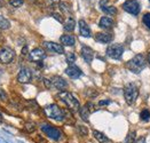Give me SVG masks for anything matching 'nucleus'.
I'll return each instance as SVG.
<instances>
[{
  "label": "nucleus",
  "instance_id": "obj_1",
  "mask_svg": "<svg viewBox=\"0 0 150 143\" xmlns=\"http://www.w3.org/2000/svg\"><path fill=\"white\" fill-rule=\"evenodd\" d=\"M44 112L48 118L54 119L56 122H64L66 120V110H62L56 104H49V105L45 107Z\"/></svg>",
  "mask_w": 150,
  "mask_h": 143
},
{
  "label": "nucleus",
  "instance_id": "obj_2",
  "mask_svg": "<svg viewBox=\"0 0 150 143\" xmlns=\"http://www.w3.org/2000/svg\"><path fill=\"white\" fill-rule=\"evenodd\" d=\"M59 97H60L61 101L69 108V110H71V111H74V112L79 111V109H80V103H79V101L75 97L74 94H71V93H69V92H67V91H63V92H61V93L59 94Z\"/></svg>",
  "mask_w": 150,
  "mask_h": 143
},
{
  "label": "nucleus",
  "instance_id": "obj_3",
  "mask_svg": "<svg viewBox=\"0 0 150 143\" xmlns=\"http://www.w3.org/2000/svg\"><path fill=\"white\" fill-rule=\"evenodd\" d=\"M126 66L133 73H140L146 66V57L142 54H138L127 62Z\"/></svg>",
  "mask_w": 150,
  "mask_h": 143
},
{
  "label": "nucleus",
  "instance_id": "obj_4",
  "mask_svg": "<svg viewBox=\"0 0 150 143\" xmlns=\"http://www.w3.org/2000/svg\"><path fill=\"white\" fill-rule=\"evenodd\" d=\"M139 96V88L134 83H130L125 86L124 88V97L127 104L132 105L135 103V101L138 100Z\"/></svg>",
  "mask_w": 150,
  "mask_h": 143
},
{
  "label": "nucleus",
  "instance_id": "obj_5",
  "mask_svg": "<svg viewBox=\"0 0 150 143\" xmlns=\"http://www.w3.org/2000/svg\"><path fill=\"white\" fill-rule=\"evenodd\" d=\"M40 130L49 138V139H52V140H54V141H59V140H61V138H62V132L59 130V128H56V127H54V126H52L51 124H47V123H43L41 125H40Z\"/></svg>",
  "mask_w": 150,
  "mask_h": 143
},
{
  "label": "nucleus",
  "instance_id": "obj_6",
  "mask_svg": "<svg viewBox=\"0 0 150 143\" xmlns=\"http://www.w3.org/2000/svg\"><path fill=\"white\" fill-rule=\"evenodd\" d=\"M124 53V47L120 44H112L107 48V55L114 60H119Z\"/></svg>",
  "mask_w": 150,
  "mask_h": 143
},
{
  "label": "nucleus",
  "instance_id": "obj_7",
  "mask_svg": "<svg viewBox=\"0 0 150 143\" xmlns=\"http://www.w3.org/2000/svg\"><path fill=\"white\" fill-rule=\"evenodd\" d=\"M15 58V52L9 47H3L0 49V62L2 64H9Z\"/></svg>",
  "mask_w": 150,
  "mask_h": 143
},
{
  "label": "nucleus",
  "instance_id": "obj_8",
  "mask_svg": "<svg viewBox=\"0 0 150 143\" xmlns=\"http://www.w3.org/2000/svg\"><path fill=\"white\" fill-rule=\"evenodd\" d=\"M123 9L132 15H138L141 10V7L135 0H128L123 5Z\"/></svg>",
  "mask_w": 150,
  "mask_h": 143
},
{
  "label": "nucleus",
  "instance_id": "obj_9",
  "mask_svg": "<svg viewBox=\"0 0 150 143\" xmlns=\"http://www.w3.org/2000/svg\"><path fill=\"white\" fill-rule=\"evenodd\" d=\"M45 57H46V53H45V50L41 49V48H34V49H32V50L29 53V58H30V61L36 62V63L41 62Z\"/></svg>",
  "mask_w": 150,
  "mask_h": 143
},
{
  "label": "nucleus",
  "instance_id": "obj_10",
  "mask_svg": "<svg viewBox=\"0 0 150 143\" xmlns=\"http://www.w3.org/2000/svg\"><path fill=\"white\" fill-rule=\"evenodd\" d=\"M32 79V72L28 68H22L17 75V81L21 84H28Z\"/></svg>",
  "mask_w": 150,
  "mask_h": 143
},
{
  "label": "nucleus",
  "instance_id": "obj_11",
  "mask_svg": "<svg viewBox=\"0 0 150 143\" xmlns=\"http://www.w3.org/2000/svg\"><path fill=\"white\" fill-rule=\"evenodd\" d=\"M43 45L47 50H49L52 53H56V54H63L64 53V48L60 44H56V42H53V41H45Z\"/></svg>",
  "mask_w": 150,
  "mask_h": 143
},
{
  "label": "nucleus",
  "instance_id": "obj_12",
  "mask_svg": "<svg viewBox=\"0 0 150 143\" xmlns=\"http://www.w3.org/2000/svg\"><path fill=\"white\" fill-rule=\"evenodd\" d=\"M52 85H53L56 89H59V91H61V92H63V91L68 87V83H67L62 77H60V76H54V77L52 78Z\"/></svg>",
  "mask_w": 150,
  "mask_h": 143
},
{
  "label": "nucleus",
  "instance_id": "obj_13",
  "mask_svg": "<svg viewBox=\"0 0 150 143\" xmlns=\"http://www.w3.org/2000/svg\"><path fill=\"white\" fill-rule=\"evenodd\" d=\"M80 54H81V57L84 58L85 62L87 63H91L93 61V57H94V52L91 47L88 46H82L81 47V50H80Z\"/></svg>",
  "mask_w": 150,
  "mask_h": 143
},
{
  "label": "nucleus",
  "instance_id": "obj_14",
  "mask_svg": "<svg viewBox=\"0 0 150 143\" xmlns=\"http://www.w3.org/2000/svg\"><path fill=\"white\" fill-rule=\"evenodd\" d=\"M112 39H114V36L112 33H109V32H99L95 34V40L101 44H109L110 41H112Z\"/></svg>",
  "mask_w": 150,
  "mask_h": 143
},
{
  "label": "nucleus",
  "instance_id": "obj_15",
  "mask_svg": "<svg viewBox=\"0 0 150 143\" xmlns=\"http://www.w3.org/2000/svg\"><path fill=\"white\" fill-rule=\"evenodd\" d=\"M99 26L101 29H104V30H109V29H112L115 26V21L111 18V17H108V16H103L101 17L100 22H99Z\"/></svg>",
  "mask_w": 150,
  "mask_h": 143
},
{
  "label": "nucleus",
  "instance_id": "obj_16",
  "mask_svg": "<svg viewBox=\"0 0 150 143\" xmlns=\"http://www.w3.org/2000/svg\"><path fill=\"white\" fill-rule=\"evenodd\" d=\"M66 73L70 77V78H72V79H78L81 75H82V72H81V70L78 68V66H76L74 64H71V65H69L67 69H66Z\"/></svg>",
  "mask_w": 150,
  "mask_h": 143
},
{
  "label": "nucleus",
  "instance_id": "obj_17",
  "mask_svg": "<svg viewBox=\"0 0 150 143\" xmlns=\"http://www.w3.org/2000/svg\"><path fill=\"white\" fill-rule=\"evenodd\" d=\"M78 24H79L80 36H82V37H85V38H89V37H91V29H89V26L87 25V23H86L84 19H80Z\"/></svg>",
  "mask_w": 150,
  "mask_h": 143
},
{
  "label": "nucleus",
  "instance_id": "obj_18",
  "mask_svg": "<svg viewBox=\"0 0 150 143\" xmlns=\"http://www.w3.org/2000/svg\"><path fill=\"white\" fill-rule=\"evenodd\" d=\"M107 2H108V0H101V1H100V7H101V9H102L105 14H108V15H116V14H117L116 7H115V6H107V5H105Z\"/></svg>",
  "mask_w": 150,
  "mask_h": 143
},
{
  "label": "nucleus",
  "instance_id": "obj_19",
  "mask_svg": "<svg viewBox=\"0 0 150 143\" xmlns=\"http://www.w3.org/2000/svg\"><path fill=\"white\" fill-rule=\"evenodd\" d=\"M60 40L63 46H74L76 44V38L72 34H64L60 38Z\"/></svg>",
  "mask_w": 150,
  "mask_h": 143
},
{
  "label": "nucleus",
  "instance_id": "obj_20",
  "mask_svg": "<svg viewBox=\"0 0 150 143\" xmlns=\"http://www.w3.org/2000/svg\"><path fill=\"white\" fill-rule=\"evenodd\" d=\"M63 28H64L66 31H68V32H72L76 28L75 19H74L72 17H69V18L64 22V26H63Z\"/></svg>",
  "mask_w": 150,
  "mask_h": 143
},
{
  "label": "nucleus",
  "instance_id": "obj_21",
  "mask_svg": "<svg viewBox=\"0 0 150 143\" xmlns=\"http://www.w3.org/2000/svg\"><path fill=\"white\" fill-rule=\"evenodd\" d=\"M89 113H91V111H89V109L87 108L86 104H85L84 107H80V109H79V115H80V117H81V119H82L84 122H88Z\"/></svg>",
  "mask_w": 150,
  "mask_h": 143
},
{
  "label": "nucleus",
  "instance_id": "obj_22",
  "mask_svg": "<svg viewBox=\"0 0 150 143\" xmlns=\"http://www.w3.org/2000/svg\"><path fill=\"white\" fill-rule=\"evenodd\" d=\"M23 128H24V131H25L26 133L31 134V133L36 132V130H37V125H36V123H33V122H26V123L24 124Z\"/></svg>",
  "mask_w": 150,
  "mask_h": 143
},
{
  "label": "nucleus",
  "instance_id": "obj_23",
  "mask_svg": "<svg viewBox=\"0 0 150 143\" xmlns=\"http://www.w3.org/2000/svg\"><path fill=\"white\" fill-rule=\"evenodd\" d=\"M93 135H94V138L100 143H105L109 141V139H108L102 132H100V131H94V132H93Z\"/></svg>",
  "mask_w": 150,
  "mask_h": 143
},
{
  "label": "nucleus",
  "instance_id": "obj_24",
  "mask_svg": "<svg viewBox=\"0 0 150 143\" xmlns=\"http://www.w3.org/2000/svg\"><path fill=\"white\" fill-rule=\"evenodd\" d=\"M10 28V23L7 18H5L3 16L0 15V29L1 30H8Z\"/></svg>",
  "mask_w": 150,
  "mask_h": 143
},
{
  "label": "nucleus",
  "instance_id": "obj_25",
  "mask_svg": "<svg viewBox=\"0 0 150 143\" xmlns=\"http://www.w3.org/2000/svg\"><path fill=\"white\" fill-rule=\"evenodd\" d=\"M135 141H136V132L132 131L127 134V136L125 139V143H134Z\"/></svg>",
  "mask_w": 150,
  "mask_h": 143
},
{
  "label": "nucleus",
  "instance_id": "obj_26",
  "mask_svg": "<svg viewBox=\"0 0 150 143\" xmlns=\"http://www.w3.org/2000/svg\"><path fill=\"white\" fill-rule=\"evenodd\" d=\"M140 119L142 120V122H149L150 120V111L148 109H143L142 111H141V113H140Z\"/></svg>",
  "mask_w": 150,
  "mask_h": 143
},
{
  "label": "nucleus",
  "instance_id": "obj_27",
  "mask_svg": "<svg viewBox=\"0 0 150 143\" xmlns=\"http://www.w3.org/2000/svg\"><path fill=\"white\" fill-rule=\"evenodd\" d=\"M77 131H78V133L81 136H87L88 135V128L85 127V126H82V125H78L77 126Z\"/></svg>",
  "mask_w": 150,
  "mask_h": 143
},
{
  "label": "nucleus",
  "instance_id": "obj_28",
  "mask_svg": "<svg viewBox=\"0 0 150 143\" xmlns=\"http://www.w3.org/2000/svg\"><path fill=\"white\" fill-rule=\"evenodd\" d=\"M66 58H67V62L71 65L74 62L76 61V55L75 53H72V52H69V53H67V56H66Z\"/></svg>",
  "mask_w": 150,
  "mask_h": 143
},
{
  "label": "nucleus",
  "instance_id": "obj_29",
  "mask_svg": "<svg viewBox=\"0 0 150 143\" xmlns=\"http://www.w3.org/2000/svg\"><path fill=\"white\" fill-rule=\"evenodd\" d=\"M142 22H143V24H145V25H146V26L150 30V13H147V14L143 15Z\"/></svg>",
  "mask_w": 150,
  "mask_h": 143
},
{
  "label": "nucleus",
  "instance_id": "obj_30",
  "mask_svg": "<svg viewBox=\"0 0 150 143\" xmlns=\"http://www.w3.org/2000/svg\"><path fill=\"white\" fill-rule=\"evenodd\" d=\"M60 8H61V10H62L63 13H67V14H69V13L71 11L70 7H69L68 3H66V2H60Z\"/></svg>",
  "mask_w": 150,
  "mask_h": 143
},
{
  "label": "nucleus",
  "instance_id": "obj_31",
  "mask_svg": "<svg viewBox=\"0 0 150 143\" xmlns=\"http://www.w3.org/2000/svg\"><path fill=\"white\" fill-rule=\"evenodd\" d=\"M9 3H10L13 7H21V6L24 3V0H10Z\"/></svg>",
  "mask_w": 150,
  "mask_h": 143
},
{
  "label": "nucleus",
  "instance_id": "obj_32",
  "mask_svg": "<svg viewBox=\"0 0 150 143\" xmlns=\"http://www.w3.org/2000/svg\"><path fill=\"white\" fill-rule=\"evenodd\" d=\"M0 100L2 102H8V96L3 89H0Z\"/></svg>",
  "mask_w": 150,
  "mask_h": 143
},
{
  "label": "nucleus",
  "instance_id": "obj_33",
  "mask_svg": "<svg viewBox=\"0 0 150 143\" xmlns=\"http://www.w3.org/2000/svg\"><path fill=\"white\" fill-rule=\"evenodd\" d=\"M43 80H44V84H45L46 88H48V89L52 88V86H53V85H52V80H49V79H47V78H44Z\"/></svg>",
  "mask_w": 150,
  "mask_h": 143
},
{
  "label": "nucleus",
  "instance_id": "obj_34",
  "mask_svg": "<svg viewBox=\"0 0 150 143\" xmlns=\"http://www.w3.org/2000/svg\"><path fill=\"white\" fill-rule=\"evenodd\" d=\"M53 17H54L55 19H57L59 22H61V23L63 22V17H62V15L59 14V13H54V14H53Z\"/></svg>",
  "mask_w": 150,
  "mask_h": 143
},
{
  "label": "nucleus",
  "instance_id": "obj_35",
  "mask_svg": "<svg viewBox=\"0 0 150 143\" xmlns=\"http://www.w3.org/2000/svg\"><path fill=\"white\" fill-rule=\"evenodd\" d=\"M47 3L52 7H55L56 5H60V0H47Z\"/></svg>",
  "mask_w": 150,
  "mask_h": 143
},
{
  "label": "nucleus",
  "instance_id": "obj_36",
  "mask_svg": "<svg viewBox=\"0 0 150 143\" xmlns=\"http://www.w3.org/2000/svg\"><path fill=\"white\" fill-rule=\"evenodd\" d=\"M34 140H36V142H38V143H46V140H45L41 135H37V138H36Z\"/></svg>",
  "mask_w": 150,
  "mask_h": 143
},
{
  "label": "nucleus",
  "instance_id": "obj_37",
  "mask_svg": "<svg viewBox=\"0 0 150 143\" xmlns=\"http://www.w3.org/2000/svg\"><path fill=\"white\" fill-rule=\"evenodd\" d=\"M22 56H25V55H28L29 54V49H28V47L26 46H24L23 48H22Z\"/></svg>",
  "mask_w": 150,
  "mask_h": 143
},
{
  "label": "nucleus",
  "instance_id": "obj_38",
  "mask_svg": "<svg viewBox=\"0 0 150 143\" xmlns=\"http://www.w3.org/2000/svg\"><path fill=\"white\" fill-rule=\"evenodd\" d=\"M109 103H110L109 100H103V101H100V102H99V105L102 107V105H107V104H109Z\"/></svg>",
  "mask_w": 150,
  "mask_h": 143
},
{
  "label": "nucleus",
  "instance_id": "obj_39",
  "mask_svg": "<svg viewBox=\"0 0 150 143\" xmlns=\"http://www.w3.org/2000/svg\"><path fill=\"white\" fill-rule=\"evenodd\" d=\"M134 143H146V138H143V136H142V138L138 139V140H136Z\"/></svg>",
  "mask_w": 150,
  "mask_h": 143
},
{
  "label": "nucleus",
  "instance_id": "obj_40",
  "mask_svg": "<svg viewBox=\"0 0 150 143\" xmlns=\"http://www.w3.org/2000/svg\"><path fill=\"white\" fill-rule=\"evenodd\" d=\"M147 61H148V63L150 64V52L148 53V55H147Z\"/></svg>",
  "mask_w": 150,
  "mask_h": 143
},
{
  "label": "nucleus",
  "instance_id": "obj_41",
  "mask_svg": "<svg viewBox=\"0 0 150 143\" xmlns=\"http://www.w3.org/2000/svg\"><path fill=\"white\" fill-rule=\"evenodd\" d=\"M1 41H2V36L0 34V42H1Z\"/></svg>",
  "mask_w": 150,
  "mask_h": 143
},
{
  "label": "nucleus",
  "instance_id": "obj_42",
  "mask_svg": "<svg viewBox=\"0 0 150 143\" xmlns=\"http://www.w3.org/2000/svg\"><path fill=\"white\" fill-rule=\"evenodd\" d=\"M30 1H31V2H36L37 0H30Z\"/></svg>",
  "mask_w": 150,
  "mask_h": 143
},
{
  "label": "nucleus",
  "instance_id": "obj_43",
  "mask_svg": "<svg viewBox=\"0 0 150 143\" xmlns=\"http://www.w3.org/2000/svg\"><path fill=\"white\" fill-rule=\"evenodd\" d=\"M0 120H2V116H1V113H0Z\"/></svg>",
  "mask_w": 150,
  "mask_h": 143
},
{
  "label": "nucleus",
  "instance_id": "obj_44",
  "mask_svg": "<svg viewBox=\"0 0 150 143\" xmlns=\"http://www.w3.org/2000/svg\"><path fill=\"white\" fill-rule=\"evenodd\" d=\"M1 6H2V2H0V7H1Z\"/></svg>",
  "mask_w": 150,
  "mask_h": 143
},
{
  "label": "nucleus",
  "instance_id": "obj_45",
  "mask_svg": "<svg viewBox=\"0 0 150 143\" xmlns=\"http://www.w3.org/2000/svg\"><path fill=\"white\" fill-rule=\"evenodd\" d=\"M149 2H150V0H149Z\"/></svg>",
  "mask_w": 150,
  "mask_h": 143
}]
</instances>
